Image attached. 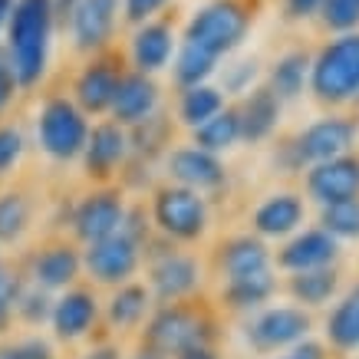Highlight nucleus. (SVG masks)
I'll use <instances>...</instances> for the list:
<instances>
[{
    "label": "nucleus",
    "mask_w": 359,
    "mask_h": 359,
    "mask_svg": "<svg viewBox=\"0 0 359 359\" xmlns=\"http://www.w3.org/2000/svg\"><path fill=\"white\" fill-rule=\"evenodd\" d=\"M320 4L323 0H287V13L300 20V17H310V13L320 11Z\"/></svg>",
    "instance_id": "nucleus-41"
},
{
    "label": "nucleus",
    "mask_w": 359,
    "mask_h": 359,
    "mask_svg": "<svg viewBox=\"0 0 359 359\" xmlns=\"http://www.w3.org/2000/svg\"><path fill=\"white\" fill-rule=\"evenodd\" d=\"M50 4H53V20H56V17H60V20H66L69 13L76 11L79 0H50Z\"/></svg>",
    "instance_id": "nucleus-44"
},
{
    "label": "nucleus",
    "mask_w": 359,
    "mask_h": 359,
    "mask_svg": "<svg viewBox=\"0 0 359 359\" xmlns=\"http://www.w3.org/2000/svg\"><path fill=\"white\" fill-rule=\"evenodd\" d=\"M215 69V56L201 53L198 46L185 43L182 46V53H178V63H175V76L188 83V86H201V79L208 76Z\"/></svg>",
    "instance_id": "nucleus-32"
},
{
    "label": "nucleus",
    "mask_w": 359,
    "mask_h": 359,
    "mask_svg": "<svg viewBox=\"0 0 359 359\" xmlns=\"http://www.w3.org/2000/svg\"><path fill=\"white\" fill-rule=\"evenodd\" d=\"M13 83H17V79H13L11 66L0 60V106H7V99L13 96Z\"/></svg>",
    "instance_id": "nucleus-42"
},
{
    "label": "nucleus",
    "mask_w": 359,
    "mask_h": 359,
    "mask_svg": "<svg viewBox=\"0 0 359 359\" xmlns=\"http://www.w3.org/2000/svg\"><path fill=\"white\" fill-rule=\"evenodd\" d=\"M306 330H310V320H306L304 310L277 306V310H267V313L254 323L250 339L261 349H277V346H290L297 339H304Z\"/></svg>",
    "instance_id": "nucleus-10"
},
{
    "label": "nucleus",
    "mask_w": 359,
    "mask_h": 359,
    "mask_svg": "<svg viewBox=\"0 0 359 359\" xmlns=\"http://www.w3.org/2000/svg\"><path fill=\"white\" fill-rule=\"evenodd\" d=\"M139 264V250H135V241L129 234H112V238L96 241L86 254V267L93 271V277H99L102 283H116L132 277Z\"/></svg>",
    "instance_id": "nucleus-7"
},
{
    "label": "nucleus",
    "mask_w": 359,
    "mask_h": 359,
    "mask_svg": "<svg viewBox=\"0 0 359 359\" xmlns=\"http://www.w3.org/2000/svg\"><path fill=\"white\" fill-rule=\"evenodd\" d=\"M333 290H337V273L323 271V267H320V271H304L294 280V297L310 306L327 304L330 297H333Z\"/></svg>",
    "instance_id": "nucleus-28"
},
{
    "label": "nucleus",
    "mask_w": 359,
    "mask_h": 359,
    "mask_svg": "<svg viewBox=\"0 0 359 359\" xmlns=\"http://www.w3.org/2000/svg\"><path fill=\"white\" fill-rule=\"evenodd\" d=\"M175 53V33L165 27V23H145L135 40H132V60L139 66L142 73H155L168 66Z\"/></svg>",
    "instance_id": "nucleus-15"
},
{
    "label": "nucleus",
    "mask_w": 359,
    "mask_h": 359,
    "mask_svg": "<svg viewBox=\"0 0 359 359\" xmlns=\"http://www.w3.org/2000/svg\"><path fill=\"white\" fill-rule=\"evenodd\" d=\"M356 139V126L346 119H320L300 135L297 152L306 162H330V158H343L349 145Z\"/></svg>",
    "instance_id": "nucleus-6"
},
{
    "label": "nucleus",
    "mask_w": 359,
    "mask_h": 359,
    "mask_svg": "<svg viewBox=\"0 0 359 359\" xmlns=\"http://www.w3.org/2000/svg\"><path fill=\"white\" fill-rule=\"evenodd\" d=\"M218 112H221V96L218 89L211 86H191L185 93V99H182V119L188 126H195V129L211 116H218Z\"/></svg>",
    "instance_id": "nucleus-29"
},
{
    "label": "nucleus",
    "mask_w": 359,
    "mask_h": 359,
    "mask_svg": "<svg viewBox=\"0 0 359 359\" xmlns=\"http://www.w3.org/2000/svg\"><path fill=\"white\" fill-rule=\"evenodd\" d=\"M273 290V280L271 273L261 271V273H248V277H238V280H231L228 287V297L234 306H257L264 304Z\"/></svg>",
    "instance_id": "nucleus-30"
},
{
    "label": "nucleus",
    "mask_w": 359,
    "mask_h": 359,
    "mask_svg": "<svg viewBox=\"0 0 359 359\" xmlns=\"http://www.w3.org/2000/svg\"><path fill=\"white\" fill-rule=\"evenodd\" d=\"M313 93L327 102L359 96V33L330 43L313 63Z\"/></svg>",
    "instance_id": "nucleus-3"
},
{
    "label": "nucleus",
    "mask_w": 359,
    "mask_h": 359,
    "mask_svg": "<svg viewBox=\"0 0 359 359\" xmlns=\"http://www.w3.org/2000/svg\"><path fill=\"white\" fill-rule=\"evenodd\" d=\"M330 339L343 349L359 346V287L333 310V316H330Z\"/></svg>",
    "instance_id": "nucleus-24"
},
{
    "label": "nucleus",
    "mask_w": 359,
    "mask_h": 359,
    "mask_svg": "<svg viewBox=\"0 0 359 359\" xmlns=\"http://www.w3.org/2000/svg\"><path fill=\"white\" fill-rule=\"evenodd\" d=\"M93 359H116V353H112V349H102V353H93Z\"/></svg>",
    "instance_id": "nucleus-48"
},
{
    "label": "nucleus",
    "mask_w": 359,
    "mask_h": 359,
    "mask_svg": "<svg viewBox=\"0 0 359 359\" xmlns=\"http://www.w3.org/2000/svg\"><path fill=\"white\" fill-rule=\"evenodd\" d=\"M320 13H323V23L333 30H353L359 23V0H323Z\"/></svg>",
    "instance_id": "nucleus-35"
},
{
    "label": "nucleus",
    "mask_w": 359,
    "mask_h": 359,
    "mask_svg": "<svg viewBox=\"0 0 359 359\" xmlns=\"http://www.w3.org/2000/svg\"><path fill=\"white\" fill-rule=\"evenodd\" d=\"M168 0H126V17L132 23H145L152 13H158Z\"/></svg>",
    "instance_id": "nucleus-37"
},
{
    "label": "nucleus",
    "mask_w": 359,
    "mask_h": 359,
    "mask_svg": "<svg viewBox=\"0 0 359 359\" xmlns=\"http://www.w3.org/2000/svg\"><path fill=\"white\" fill-rule=\"evenodd\" d=\"M168 168H172L175 178H178L182 185H188L191 191H195V188H215V185H221V178H224L221 162L211 152H201V149H182V152H175Z\"/></svg>",
    "instance_id": "nucleus-14"
},
{
    "label": "nucleus",
    "mask_w": 359,
    "mask_h": 359,
    "mask_svg": "<svg viewBox=\"0 0 359 359\" xmlns=\"http://www.w3.org/2000/svg\"><path fill=\"white\" fill-rule=\"evenodd\" d=\"M155 102H158V89H155L152 79L129 76V79H119V86H116L112 112H116L119 122H142L152 116Z\"/></svg>",
    "instance_id": "nucleus-13"
},
{
    "label": "nucleus",
    "mask_w": 359,
    "mask_h": 359,
    "mask_svg": "<svg viewBox=\"0 0 359 359\" xmlns=\"http://www.w3.org/2000/svg\"><path fill=\"white\" fill-rule=\"evenodd\" d=\"M224 267H228L231 280L248 277V273H261V271H267V250H264V244H257V241L241 238V241H234L228 248V254H224Z\"/></svg>",
    "instance_id": "nucleus-25"
},
{
    "label": "nucleus",
    "mask_w": 359,
    "mask_h": 359,
    "mask_svg": "<svg viewBox=\"0 0 359 359\" xmlns=\"http://www.w3.org/2000/svg\"><path fill=\"white\" fill-rule=\"evenodd\" d=\"M119 228H122V201L116 195H93L79 205L76 231L79 238H86L89 244L112 238Z\"/></svg>",
    "instance_id": "nucleus-11"
},
{
    "label": "nucleus",
    "mask_w": 359,
    "mask_h": 359,
    "mask_svg": "<svg viewBox=\"0 0 359 359\" xmlns=\"http://www.w3.org/2000/svg\"><path fill=\"white\" fill-rule=\"evenodd\" d=\"M76 271H79V261L69 248L46 250L43 257L36 261V280L46 283V287H63V283H69L76 277Z\"/></svg>",
    "instance_id": "nucleus-26"
},
{
    "label": "nucleus",
    "mask_w": 359,
    "mask_h": 359,
    "mask_svg": "<svg viewBox=\"0 0 359 359\" xmlns=\"http://www.w3.org/2000/svg\"><path fill=\"white\" fill-rule=\"evenodd\" d=\"M119 0H79L76 11L69 13L73 40L79 50H99L116 30Z\"/></svg>",
    "instance_id": "nucleus-8"
},
{
    "label": "nucleus",
    "mask_w": 359,
    "mask_h": 359,
    "mask_svg": "<svg viewBox=\"0 0 359 359\" xmlns=\"http://www.w3.org/2000/svg\"><path fill=\"white\" fill-rule=\"evenodd\" d=\"M116 86H119V76L112 73L109 66H89L86 73L79 76V102L93 112H102L106 106H112V96H116Z\"/></svg>",
    "instance_id": "nucleus-22"
},
{
    "label": "nucleus",
    "mask_w": 359,
    "mask_h": 359,
    "mask_svg": "<svg viewBox=\"0 0 359 359\" xmlns=\"http://www.w3.org/2000/svg\"><path fill=\"white\" fill-rule=\"evenodd\" d=\"M96 316V304L89 294H66L53 310V323L60 337H83Z\"/></svg>",
    "instance_id": "nucleus-21"
},
{
    "label": "nucleus",
    "mask_w": 359,
    "mask_h": 359,
    "mask_svg": "<svg viewBox=\"0 0 359 359\" xmlns=\"http://www.w3.org/2000/svg\"><path fill=\"white\" fill-rule=\"evenodd\" d=\"M7 359H46V346L43 343H23V346L11 349Z\"/></svg>",
    "instance_id": "nucleus-40"
},
{
    "label": "nucleus",
    "mask_w": 359,
    "mask_h": 359,
    "mask_svg": "<svg viewBox=\"0 0 359 359\" xmlns=\"http://www.w3.org/2000/svg\"><path fill=\"white\" fill-rule=\"evenodd\" d=\"M135 359H162L158 353H142V356H135Z\"/></svg>",
    "instance_id": "nucleus-49"
},
{
    "label": "nucleus",
    "mask_w": 359,
    "mask_h": 359,
    "mask_svg": "<svg viewBox=\"0 0 359 359\" xmlns=\"http://www.w3.org/2000/svg\"><path fill=\"white\" fill-rule=\"evenodd\" d=\"M337 257V241L330 238L327 231H306L304 238H297L287 244V250L280 254V264L290 271H320Z\"/></svg>",
    "instance_id": "nucleus-12"
},
{
    "label": "nucleus",
    "mask_w": 359,
    "mask_h": 359,
    "mask_svg": "<svg viewBox=\"0 0 359 359\" xmlns=\"http://www.w3.org/2000/svg\"><path fill=\"white\" fill-rule=\"evenodd\" d=\"M152 280H155V290L158 297L165 300H175V297L188 294L191 287L198 283V267L191 257H182V254H168L162 261L155 264L152 271Z\"/></svg>",
    "instance_id": "nucleus-17"
},
{
    "label": "nucleus",
    "mask_w": 359,
    "mask_h": 359,
    "mask_svg": "<svg viewBox=\"0 0 359 359\" xmlns=\"http://www.w3.org/2000/svg\"><path fill=\"white\" fill-rule=\"evenodd\" d=\"M40 142L53 158H73L86 149V122L66 99H53L40 116Z\"/></svg>",
    "instance_id": "nucleus-4"
},
{
    "label": "nucleus",
    "mask_w": 359,
    "mask_h": 359,
    "mask_svg": "<svg viewBox=\"0 0 359 359\" xmlns=\"http://www.w3.org/2000/svg\"><path fill=\"white\" fill-rule=\"evenodd\" d=\"M254 73H257V63L254 60H244V63H234L228 69V76H224V83H228L231 89H248V83L254 79Z\"/></svg>",
    "instance_id": "nucleus-38"
},
{
    "label": "nucleus",
    "mask_w": 359,
    "mask_h": 359,
    "mask_svg": "<svg viewBox=\"0 0 359 359\" xmlns=\"http://www.w3.org/2000/svg\"><path fill=\"white\" fill-rule=\"evenodd\" d=\"M310 195L323 205L353 201L359 195V162L356 158H330L310 172Z\"/></svg>",
    "instance_id": "nucleus-9"
},
{
    "label": "nucleus",
    "mask_w": 359,
    "mask_h": 359,
    "mask_svg": "<svg viewBox=\"0 0 359 359\" xmlns=\"http://www.w3.org/2000/svg\"><path fill=\"white\" fill-rule=\"evenodd\" d=\"M30 208L20 195H4L0 198V241H17L27 228Z\"/></svg>",
    "instance_id": "nucleus-33"
},
{
    "label": "nucleus",
    "mask_w": 359,
    "mask_h": 359,
    "mask_svg": "<svg viewBox=\"0 0 359 359\" xmlns=\"http://www.w3.org/2000/svg\"><path fill=\"white\" fill-rule=\"evenodd\" d=\"M152 339L158 343V349H165V353H185V349L198 346L201 327H198L195 316L182 313V310H165V313L152 323Z\"/></svg>",
    "instance_id": "nucleus-16"
},
{
    "label": "nucleus",
    "mask_w": 359,
    "mask_h": 359,
    "mask_svg": "<svg viewBox=\"0 0 359 359\" xmlns=\"http://www.w3.org/2000/svg\"><path fill=\"white\" fill-rule=\"evenodd\" d=\"M182 359H215V356H211L208 349L195 346V349H185V353H182Z\"/></svg>",
    "instance_id": "nucleus-46"
},
{
    "label": "nucleus",
    "mask_w": 359,
    "mask_h": 359,
    "mask_svg": "<svg viewBox=\"0 0 359 359\" xmlns=\"http://www.w3.org/2000/svg\"><path fill=\"white\" fill-rule=\"evenodd\" d=\"M323 228L333 238H359V198L353 201H339V205H327L323 211Z\"/></svg>",
    "instance_id": "nucleus-31"
},
{
    "label": "nucleus",
    "mask_w": 359,
    "mask_h": 359,
    "mask_svg": "<svg viewBox=\"0 0 359 359\" xmlns=\"http://www.w3.org/2000/svg\"><path fill=\"white\" fill-rule=\"evenodd\" d=\"M306 56L304 53H290L283 56L280 63L273 66V96L277 99H294L300 89H304V79H306Z\"/></svg>",
    "instance_id": "nucleus-27"
},
{
    "label": "nucleus",
    "mask_w": 359,
    "mask_h": 359,
    "mask_svg": "<svg viewBox=\"0 0 359 359\" xmlns=\"http://www.w3.org/2000/svg\"><path fill=\"white\" fill-rule=\"evenodd\" d=\"M198 149L201 152H221V149H231L234 142L241 139V119L238 112H218L208 122H201L195 129Z\"/></svg>",
    "instance_id": "nucleus-23"
},
{
    "label": "nucleus",
    "mask_w": 359,
    "mask_h": 359,
    "mask_svg": "<svg viewBox=\"0 0 359 359\" xmlns=\"http://www.w3.org/2000/svg\"><path fill=\"white\" fill-rule=\"evenodd\" d=\"M13 300H17V283L0 271V327L7 323V316H11V310H13Z\"/></svg>",
    "instance_id": "nucleus-39"
},
{
    "label": "nucleus",
    "mask_w": 359,
    "mask_h": 359,
    "mask_svg": "<svg viewBox=\"0 0 359 359\" xmlns=\"http://www.w3.org/2000/svg\"><path fill=\"white\" fill-rule=\"evenodd\" d=\"M155 218L175 238H198L205 231V201L191 188H168L155 201Z\"/></svg>",
    "instance_id": "nucleus-5"
},
{
    "label": "nucleus",
    "mask_w": 359,
    "mask_h": 359,
    "mask_svg": "<svg viewBox=\"0 0 359 359\" xmlns=\"http://www.w3.org/2000/svg\"><path fill=\"white\" fill-rule=\"evenodd\" d=\"M304 218V205L294 195H277L271 201H264L254 215V224L264 234H290Z\"/></svg>",
    "instance_id": "nucleus-19"
},
{
    "label": "nucleus",
    "mask_w": 359,
    "mask_h": 359,
    "mask_svg": "<svg viewBox=\"0 0 359 359\" xmlns=\"http://www.w3.org/2000/svg\"><path fill=\"white\" fill-rule=\"evenodd\" d=\"M126 155V135L119 126H99L93 135H86V165L93 172L106 175Z\"/></svg>",
    "instance_id": "nucleus-18"
},
{
    "label": "nucleus",
    "mask_w": 359,
    "mask_h": 359,
    "mask_svg": "<svg viewBox=\"0 0 359 359\" xmlns=\"http://www.w3.org/2000/svg\"><path fill=\"white\" fill-rule=\"evenodd\" d=\"M287 359H323V353H320V346H316V343H304V346H297Z\"/></svg>",
    "instance_id": "nucleus-43"
},
{
    "label": "nucleus",
    "mask_w": 359,
    "mask_h": 359,
    "mask_svg": "<svg viewBox=\"0 0 359 359\" xmlns=\"http://www.w3.org/2000/svg\"><path fill=\"white\" fill-rule=\"evenodd\" d=\"M27 304H36V297H30ZM43 313H46V306L40 304V316H43ZM27 316H30V320H36V306H27Z\"/></svg>",
    "instance_id": "nucleus-47"
},
{
    "label": "nucleus",
    "mask_w": 359,
    "mask_h": 359,
    "mask_svg": "<svg viewBox=\"0 0 359 359\" xmlns=\"http://www.w3.org/2000/svg\"><path fill=\"white\" fill-rule=\"evenodd\" d=\"M53 33V4L50 0H17L7 20L11 40V73L17 83L30 86L43 76L46 53Z\"/></svg>",
    "instance_id": "nucleus-1"
},
{
    "label": "nucleus",
    "mask_w": 359,
    "mask_h": 359,
    "mask_svg": "<svg viewBox=\"0 0 359 359\" xmlns=\"http://www.w3.org/2000/svg\"><path fill=\"white\" fill-rule=\"evenodd\" d=\"M23 152V139L17 129H0V175L7 172Z\"/></svg>",
    "instance_id": "nucleus-36"
},
{
    "label": "nucleus",
    "mask_w": 359,
    "mask_h": 359,
    "mask_svg": "<svg viewBox=\"0 0 359 359\" xmlns=\"http://www.w3.org/2000/svg\"><path fill=\"white\" fill-rule=\"evenodd\" d=\"M244 33H248V11L238 0H211L191 17L185 30V43L218 60L221 53H231L244 40Z\"/></svg>",
    "instance_id": "nucleus-2"
},
{
    "label": "nucleus",
    "mask_w": 359,
    "mask_h": 359,
    "mask_svg": "<svg viewBox=\"0 0 359 359\" xmlns=\"http://www.w3.org/2000/svg\"><path fill=\"white\" fill-rule=\"evenodd\" d=\"M13 4H17V0H0V30H4V27H7V20H11Z\"/></svg>",
    "instance_id": "nucleus-45"
},
{
    "label": "nucleus",
    "mask_w": 359,
    "mask_h": 359,
    "mask_svg": "<svg viewBox=\"0 0 359 359\" xmlns=\"http://www.w3.org/2000/svg\"><path fill=\"white\" fill-rule=\"evenodd\" d=\"M145 300H149V297H145L142 287H126V290H119L116 300H112L109 316L119 327H132V323H139L142 313H145Z\"/></svg>",
    "instance_id": "nucleus-34"
},
{
    "label": "nucleus",
    "mask_w": 359,
    "mask_h": 359,
    "mask_svg": "<svg viewBox=\"0 0 359 359\" xmlns=\"http://www.w3.org/2000/svg\"><path fill=\"white\" fill-rule=\"evenodd\" d=\"M277 116H280V99L273 96L271 89H257V93L248 99L244 116H238L241 135H244V139H264V135L277 126Z\"/></svg>",
    "instance_id": "nucleus-20"
}]
</instances>
